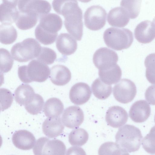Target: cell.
Listing matches in <instances>:
<instances>
[{"label":"cell","instance_id":"cell-10","mask_svg":"<svg viewBox=\"0 0 155 155\" xmlns=\"http://www.w3.org/2000/svg\"><path fill=\"white\" fill-rule=\"evenodd\" d=\"M84 119L83 112L79 107L73 106L69 107L64 111L61 120L66 127L74 129L78 128L82 123Z\"/></svg>","mask_w":155,"mask_h":155},{"label":"cell","instance_id":"cell-43","mask_svg":"<svg viewBox=\"0 0 155 155\" xmlns=\"http://www.w3.org/2000/svg\"><path fill=\"white\" fill-rule=\"evenodd\" d=\"M154 122H155V117H154Z\"/></svg>","mask_w":155,"mask_h":155},{"label":"cell","instance_id":"cell-5","mask_svg":"<svg viewBox=\"0 0 155 155\" xmlns=\"http://www.w3.org/2000/svg\"><path fill=\"white\" fill-rule=\"evenodd\" d=\"M66 151V146L62 141L50 140L46 137L38 139L33 148L35 155H64Z\"/></svg>","mask_w":155,"mask_h":155},{"label":"cell","instance_id":"cell-35","mask_svg":"<svg viewBox=\"0 0 155 155\" xmlns=\"http://www.w3.org/2000/svg\"><path fill=\"white\" fill-rule=\"evenodd\" d=\"M142 144L147 152L155 154V126L151 128L149 133L144 137Z\"/></svg>","mask_w":155,"mask_h":155},{"label":"cell","instance_id":"cell-37","mask_svg":"<svg viewBox=\"0 0 155 155\" xmlns=\"http://www.w3.org/2000/svg\"><path fill=\"white\" fill-rule=\"evenodd\" d=\"M99 155L124 154L118 145L112 142L104 143L100 147L98 150Z\"/></svg>","mask_w":155,"mask_h":155},{"label":"cell","instance_id":"cell-26","mask_svg":"<svg viewBox=\"0 0 155 155\" xmlns=\"http://www.w3.org/2000/svg\"><path fill=\"white\" fill-rule=\"evenodd\" d=\"M91 89L94 95L101 100L107 98L112 91L111 85L104 83L99 78H97L93 81Z\"/></svg>","mask_w":155,"mask_h":155},{"label":"cell","instance_id":"cell-42","mask_svg":"<svg viewBox=\"0 0 155 155\" xmlns=\"http://www.w3.org/2000/svg\"><path fill=\"white\" fill-rule=\"evenodd\" d=\"M153 23L155 25V17L153 18Z\"/></svg>","mask_w":155,"mask_h":155},{"label":"cell","instance_id":"cell-30","mask_svg":"<svg viewBox=\"0 0 155 155\" xmlns=\"http://www.w3.org/2000/svg\"><path fill=\"white\" fill-rule=\"evenodd\" d=\"M52 5L54 10L63 16L68 11L78 5L77 0H53Z\"/></svg>","mask_w":155,"mask_h":155},{"label":"cell","instance_id":"cell-3","mask_svg":"<svg viewBox=\"0 0 155 155\" xmlns=\"http://www.w3.org/2000/svg\"><path fill=\"white\" fill-rule=\"evenodd\" d=\"M103 38L107 47L116 51L128 48L134 40L133 33L130 30L113 27L105 30Z\"/></svg>","mask_w":155,"mask_h":155},{"label":"cell","instance_id":"cell-38","mask_svg":"<svg viewBox=\"0 0 155 155\" xmlns=\"http://www.w3.org/2000/svg\"><path fill=\"white\" fill-rule=\"evenodd\" d=\"M0 93L1 110L3 111L10 107L13 101V96L11 92L6 88H0Z\"/></svg>","mask_w":155,"mask_h":155},{"label":"cell","instance_id":"cell-2","mask_svg":"<svg viewBox=\"0 0 155 155\" xmlns=\"http://www.w3.org/2000/svg\"><path fill=\"white\" fill-rule=\"evenodd\" d=\"M50 72L48 65L37 60H32L28 65L20 66L18 69L20 79L25 83L43 82L49 77Z\"/></svg>","mask_w":155,"mask_h":155},{"label":"cell","instance_id":"cell-25","mask_svg":"<svg viewBox=\"0 0 155 155\" xmlns=\"http://www.w3.org/2000/svg\"><path fill=\"white\" fill-rule=\"evenodd\" d=\"M0 8V21L2 24L12 25L15 22L19 14L16 7L3 3Z\"/></svg>","mask_w":155,"mask_h":155},{"label":"cell","instance_id":"cell-16","mask_svg":"<svg viewBox=\"0 0 155 155\" xmlns=\"http://www.w3.org/2000/svg\"><path fill=\"white\" fill-rule=\"evenodd\" d=\"M64 126L59 116L48 117L43 122L42 129L43 133L48 137H57L61 134Z\"/></svg>","mask_w":155,"mask_h":155},{"label":"cell","instance_id":"cell-19","mask_svg":"<svg viewBox=\"0 0 155 155\" xmlns=\"http://www.w3.org/2000/svg\"><path fill=\"white\" fill-rule=\"evenodd\" d=\"M40 19L38 25L44 30L50 33H57L62 26L61 18L55 13L47 14Z\"/></svg>","mask_w":155,"mask_h":155},{"label":"cell","instance_id":"cell-27","mask_svg":"<svg viewBox=\"0 0 155 155\" xmlns=\"http://www.w3.org/2000/svg\"><path fill=\"white\" fill-rule=\"evenodd\" d=\"M0 35L1 43L9 45L15 41L17 37V32L11 25L2 24L0 27Z\"/></svg>","mask_w":155,"mask_h":155},{"label":"cell","instance_id":"cell-7","mask_svg":"<svg viewBox=\"0 0 155 155\" xmlns=\"http://www.w3.org/2000/svg\"><path fill=\"white\" fill-rule=\"evenodd\" d=\"M137 93L136 86L130 79H121L114 87L113 94L116 100L123 104H127L131 101Z\"/></svg>","mask_w":155,"mask_h":155},{"label":"cell","instance_id":"cell-11","mask_svg":"<svg viewBox=\"0 0 155 155\" xmlns=\"http://www.w3.org/2000/svg\"><path fill=\"white\" fill-rule=\"evenodd\" d=\"M91 91L90 86L86 83L79 82L73 85L69 92V98L75 104L81 105L87 102L90 99Z\"/></svg>","mask_w":155,"mask_h":155},{"label":"cell","instance_id":"cell-6","mask_svg":"<svg viewBox=\"0 0 155 155\" xmlns=\"http://www.w3.org/2000/svg\"><path fill=\"white\" fill-rule=\"evenodd\" d=\"M107 13L99 5H93L88 8L84 15L86 27L92 31H97L103 28L106 23Z\"/></svg>","mask_w":155,"mask_h":155},{"label":"cell","instance_id":"cell-17","mask_svg":"<svg viewBox=\"0 0 155 155\" xmlns=\"http://www.w3.org/2000/svg\"><path fill=\"white\" fill-rule=\"evenodd\" d=\"M56 47L63 54L69 55L74 53L77 48V43L74 37L67 33H61L58 36Z\"/></svg>","mask_w":155,"mask_h":155},{"label":"cell","instance_id":"cell-28","mask_svg":"<svg viewBox=\"0 0 155 155\" xmlns=\"http://www.w3.org/2000/svg\"><path fill=\"white\" fill-rule=\"evenodd\" d=\"M89 137L88 133L84 129L79 128L72 130L68 136V141L72 146H81L87 141Z\"/></svg>","mask_w":155,"mask_h":155},{"label":"cell","instance_id":"cell-23","mask_svg":"<svg viewBox=\"0 0 155 155\" xmlns=\"http://www.w3.org/2000/svg\"><path fill=\"white\" fill-rule=\"evenodd\" d=\"M38 18V16L35 13L19 11L15 24L18 28L22 30H27L34 27L37 22Z\"/></svg>","mask_w":155,"mask_h":155},{"label":"cell","instance_id":"cell-33","mask_svg":"<svg viewBox=\"0 0 155 155\" xmlns=\"http://www.w3.org/2000/svg\"><path fill=\"white\" fill-rule=\"evenodd\" d=\"M144 64L147 79L151 84H155V53L150 54L146 57Z\"/></svg>","mask_w":155,"mask_h":155},{"label":"cell","instance_id":"cell-31","mask_svg":"<svg viewBox=\"0 0 155 155\" xmlns=\"http://www.w3.org/2000/svg\"><path fill=\"white\" fill-rule=\"evenodd\" d=\"M44 104L42 97L40 95L35 94L32 99L25 105V108L31 114L36 115L42 110Z\"/></svg>","mask_w":155,"mask_h":155},{"label":"cell","instance_id":"cell-1","mask_svg":"<svg viewBox=\"0 0 155 155\" xmlns=\"http://www.w3.org/2000/svg\"><path fill=\"white\" fill-rule=\"evenodd\" d=\"M143 138L140 130L130 124L125 125L119 128L115 135L116 143L124 154L138 150Z\"/></svg>","mask_w":155,"mask_h":155},{"label":"cell","instance_id":"cell-32","mask_svg":"<svg viewBox=\"0 0 155 155\" xmlns=\"http://www.w3.org/2000/svg\"><path fill=\"white\" fill-rule=\"evenodd\" d=\"M58 34V33L51 34L45 31L38 25L35 30V36L36 39L45 45L53 43L55 41Z\"/></svg>","mask_w":155,"mask_h":155},{"label":"cell","instance_id":"cell-39","mask_svg":"<svg viewBox=\"0 0 155 155\" xmlns=\"http://www.w3.org/2000/svg\"><path fill=\"white\" fill-rule=\"evenodd\" d=\"M19 0H2L3 3L16 7Z\"/></svg>","mask_w":155,"mask_h":155},{"label":"cell","instance_id":"cell-13","mask_svg":"<svg viewBox=\"0 0 155 155\" xmlns=\"http://www.w3.org/2000/svg\"><path fill=\"white\" fill-rule=\"evenodd\" d=\"M126 111L122 107L114 106L109 108L105 116L107 124L114 128H118L125 124L128 120Z\"/></svg>","mask_w":155,"mask_h":155},{"label":"cell","instance_id":"cell-24","mask_svg":"<svg viewBox=\"0 0 155 155\" xmlns=\"http://www.w3.org/2000/svg\"><path fill=\"white\" fill-rule=\"evenodd\" d=\"M64 109V105L61 101L58 98L52 97L46 101L43 111L46 116L51 117L59 116Z\"/></svg>","mask_w":155,"mask_h":155},{"label":"cell","instance_id":"cell-14","mask_svg":"<svg viewBox=\"0 0 155 155\" xmlns=\"http://www.w3.org/2000/svg\"><path fill=\"white\" fill-rule=\"evenodd\" d=\"M151 109L149 104L145 100H140L135 102L131 106L129 115L131 119L136 123H142L149 117Z\"/></svg>","mask_w":155,"mask_h":155},{"label":"cell","instance_id":"cell-22","mask_svg":"<svg viewBox=\"0 0 155 155\" xmlns=\"http://www.w3.org/2000/svg\"><path fill=\"white\" fill-rule=\"evenodd\" d=\"M35 94L33 89L30 85L22 84L15 90V98L19 104L25 105L32 99Z\"/></svg>","mask_w":155,"mask_h":155},{"label":"cell","instance_id":"cell-9","mask_svg":"<svg viewBox=\"0 0 155 155\" xmlns=\"http://www.w3.org/2000/svg\"><path fill=\"white\" fill-rule=\"evenodd\" d=\"M18 4L19 12L35 14L40 19L51 9L50 4L45 0H19Z\"/></svg>","mask_w":155,"mask_h":155},{"label":"cell","instance_id":"cell-4","mask_svg":"<svg viewBox=\"0 0 155 155\" xmlns=\"http://www.w3.org/2000/svg\"><path fill=\"white\" fill-rule=\"evenodd\" d=\"M41 48L36 40L28 38L14 45L11 48V52L15 60L21 62H26L37 58Z\"/></svg>","mask_w":155,"mask_h":155},{"label":"cell","instance_id":"cell-8","mask_svg":"<svg viewBox=\"0 0 155 155\" xmlns=\"http://www.w3.org/2000/svg\"><path fill=\"white\" fill-rule=\"evenodd\" d=\"M118 59L117 53L106 47L98 49L93 58V63L99 70H106L113 67L117 64Z\"/></svg>","mask_w":155,"mask_h":155},{"label":"cell","instance_id":"cell-29","mask_svg":"<svg viewBox=\"0 0 155 155\" xmlns=\"http://www.w3.org/2000/svg\"><path fill=\"white\" fill-rule=\"evenodd\" d=\"M142 0H122L120 6L127 12L131 19H134L138 15Z\"/></svg>","mask_w":155,"mask_h":155},{"label":"cell","instance_id":"cell-12","mask_svg":"<svg viewBox=\"0 0 155 155\" xmlns=\"http://www.w3.org/2000/svg\"><path fill=\"white\" fill-rule=\"evenodd\" d=\"M136 40L142 44L148 43L155 38V25L149 20H145L139 23L134 31Z\"/></svg>","mask_w":155,"mask_h":155},{"label":"cell","instance_id":"cell-15","mask_svg":"<svg viewBox=\"0 0 155 155\" xmlns=\"http://www.w3.org/2000/svg\"><path fill=\"white\" fill-rule=\"evenodd\" d=\"M12 140L13 144L17 148L23 150L32 149L36 143L35 137L32 133L24 130L15 132Z\"/></svg>","mask_w":155,"mask_h":155},{"label":"cell","instance_id":"cell-21","mask_svg":"<svg viewBox=\"0 0 155 155\" xmlns=\"http://www.w3.org/2000/svg\"><path fill=\"white\" fill-rule=\"evenodd\" d=\"M98 75L102 81L111 85L119 82L121 78L122 71L119 66L117 64L108 69L99 70Z\"/></svg>","mask_w":155,"mask_h":155},{"label":"cell","instance_id":"cell-40","mask_svg":"<svg viewBox=\"0 0 155 155\" xmlns=\"http://www.w3.org/2000/svg\"><path fill=\"white\" fill-rule=\"evenodd\" d=\"M79 1L84 3H87L90 2L91 0H78Z\"/></svg>","mask_w":155,"mask_h":155},{"label":"cell","instance_id":"cell-41","mask_svg":"<svg viewBox=\"0 0 155 155\" xmlns=\"http://www.w3.org/2000/svg\"><path fill=\"white\" fill-rule=\"evenodd\" d=\"M154 93V104L155 105V85H152Z\"/></svg>","mask_w":155,"mask_h":155},{"label":"cell","instance_id":"cell-34","mask_svg":"<svg viewBox=\"0 0 155 155\" xmlns=\"http://www.w3.org/2000/svg\"><path fill=\"white\" fill-rule=\"evenodd\" d=\"M0 51V71L3 73L9 71L13 66L14 60L7 50L1 48Z\"/></svg>","mask_w":155,"mask_h":155},{"label":"cell","instance_id":"cell-36","mask_svg":"<svg viewBox=\"0 0 155 155\" xmlns=\"http://www.w3.org/2000/svg\"><path fill=\"white\" fill-rule=\"evenodd\" d=\"M57 58L55 52L52 49L41 47L39 54L36 58L37 60L46 64L53 63Z\"/></svg>","mask_w":155,"mask_h":155},{"label":"cell","instance_id":"cell-18","mask_svg":"<svg viewBox=\"0 0 155 155\" xmlns=\"http://www.w3.org/2000/svg\"><path fill=\"white\" fill-rule=\"evenodd\" d=\"M49 77L51 82L55 85L63 86L70 81L71 73L66 66L57 64L51 68Z\"/></svg>","mask_w":155,"mask_h":155},{"label":"cell","instance_id":"cell-20","mask_svg":"<svg viewBox=\"0 0 155 155\" xmlns=\"http://www.w3.org/2000/svg\"><path fill=\"white\" fill-rule=\"evenodd\" d=\"M130 20V17L123 8L117 7L111 9L107 16V21L111 26L122 28L126 26Z\"/></svg>","mask_w":155,"mask_h":155}]
</instances>
